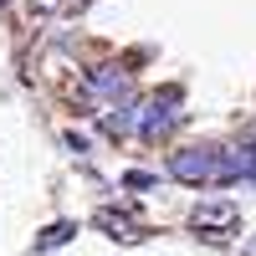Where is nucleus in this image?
<instances>
[{
  "label": "nucleus",
  "instance_id": "obj_2",
  "mask_svg": "<svg viewBox=\"0 0 256 256\" xmlns=\"http://www.w3.org/2000/svg\"><path fill=\"white\" fill-rule=\"evenodd\" d=\"M180 123V92L169 88V92H154L144 102V118H138V134L144 138H159V134H169V128Z\"/></svg>",
  "mask_w": 256,
  "mask_h": 256
},
{
  "label": "nucleus",
  "instance_id": "obj_8",
  "mask_svg": "<svg viewBox=\"0 0 256 256\" xmlns=\"http://www.w3.org/2000/svg\"><path fill=\"white\" fill-rule=\"evenodd\" d=\"M102 128H108V134H128V128H134V108L123 102V113H108V118H102Z\"/></svg>",
  "mask_w": 256,
  "mask_h": 256
},
{
  "label": "nucleus",
  "instance_id": "obj_3",
  "mask_svg": "<svg viewBox=\"0 0 256 256\" xmlns=\"http://www.w3.org/2000/svg\"><path fill=\"white\" fill-rule=\"evenodd\" d=\"M236 226H241V210L230 205V200H210V205L195 210V230H205L210 241H226Z\"/></svg>",
  "mask_w": 256,
  "mask_h": 256
},
{
  "label": "nucleus",
  "instance_id": "obj_5",
  "mask_svg": "<svg viewBox=\"0 0 256 256\" xmlns=\"http://www.w3.org/2000/svg\"><path fill=\"white\" fill-rule=\"evenodd\" d=\"M92 220L102 226V236H113V241H144L138 220H134V216H123V210H113V205H102V210H98Z\"/></svg>",
  "mask_w": 256,
  "mask_h": 256
},
{
  "label": "nucleus",
  "instance_id": "obj_6",
  "mask_svg": "<svg viewBox=\"0 0 256 256\" xmlns=\"http://www.w3.org/2000/svg\"><path fill=\"white\" fill-rule=\"evenodd\" d=\"M72 236H77V226H72V220H56V226H46V230L36 236V251H56V246H67Z\"/></svg>",
  "mask_w": 256,
  "mask_h": 256
},
{
  "label": "nucleus",
  "instance_id": "obj_4",
  "mask_svg": "<svg viewBox=\"0 0 256 256\" xmlns=\"http://www.w3.org/2000/svg\"><path fill=\"white\" fill-rule=\"evenodd\" d=\"M220 154V180H256V144H230Z\"/></svg>",
  "mask_w": 256,
  "mask_h": 256
},
{
  "label": "nucleus",
  "instance_id": "obj_9",
  "mask_svg": "<svg viewBox=\"0 0 256 256\" xmlns=\"http://www.w3.org/2000/svg\"><path fill=\"white\" fill-rule=\"evenodd\" d=\"M123 184H128V190H148V184H154V174H138V169H134V174H128Z\"/></svg>",
  "mask_w": 256,
  "mask_h": 256
},
{
  "label": "nucleus",
  "instance_id": "obj_1",
  "mask_svg": "<svg viewBox=\"0 0 256 256\" xmlns=\"http://www.w3.org/2000/svg\"><path fill=\"white\" fill-rule=\"evenodd\" d=\"M169 174L184 184H220V154L216 148H180L169 159Z\"/></svg>",
  "mask_w": 256,
  "mask_h": 256
},
{
  "label": "nucleus",
  "instance_id": "obj_7",
  "mask_svg": "<svg viewBox=\"0 0 256 256\" xmlns=\"http://www.w3.org/2000/svg\"><path fill=\"white\" fill-rule=\"evenodd\" d=\"M92 88L108 92V98H123L128 92V72H108V67H102V72H92Z\"/></svg>",
  "mask_w": 256,
  "mask_h": 256
}]
</instances>
